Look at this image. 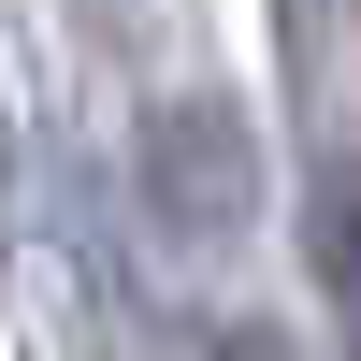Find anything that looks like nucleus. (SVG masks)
Masks as SVG:
<instances>
[{
    "mask_svg": "<svg viewBox=\"0 0 361 361\" xmlns=\"http://www.w3.org/2000/svg\"><path fill=\"white\" fill-rule=\"evenodd\" d=\"M318 275H333V304L361 318V173L333 188V217H318Z\"/></svg>",
    "mask_w": 361,
    "mask_h": 361,
    "instance_id": "1",
    "label": "nucleus"
}]
</instances>
